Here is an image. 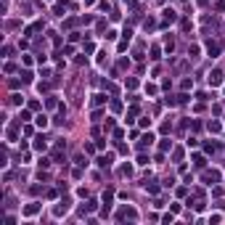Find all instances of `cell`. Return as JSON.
Wrapping results in <instances>:
<instances>
[{
    "instance_id": "8992f818",
    "label": "cell",
    "mask_w": 225,
    "mask_h": 225,
    "mask_svg": "<svg viewBox=\"0 0 225 225\" xmlns=\"http://www.w3.org/2000/svg\"><path fill=\"white\" fill-rule=\"evenodd\" d=\"M40 209V204H29V207H26V209H24V215H34V212H37Z\"/></svg>"
},
{
    "instance_id": "5b68a950",
    "label": "cell",
    "mask_w": 225,
    "mask_h": 225,
    "mask_svg": "<svg viewBox=\"0 0 225 225\" xmlns=\"http://www.w3.org/2000/svg\"><path fill=\"white\" fill-rule=\"evenodd\" d=\"M151 140H154V135L148 132V135H143V143H140V148H146V146H151Z\"/></svg>"
},
{
    "instance_id": "277c9868",
    "label": "cell",
    "mask_w": 225,
    "mask_h": 225,
    "mask_svg": "<svg viewBox=\"0 0 225 225\" xmlns=\"http://www.w3.org/2000/svg\"><path fill=\"white\" fill-rule=\"evenodd\" d=\"M111 159H114L111 154H106V156H101V159H98V164H101V167H109V164H111Z\"/></svg>"
},
{
    "instance_id": "52a82bcc",
    "label": "cell",
    "mask_w": 225,
    "mask_h": 225,
    "mask_svg": "<svg viewBox=\"0 0 225 225\" xmlns=\"http://www.w3.org/2000/svg\"><path fill=\"white\" fill-rule=\"evenodd\" d=\"M103 101H106V95H93V103H95V106L103 103Z\"/></svg>"
},
{
    "instance_id": "7a4b0ae2",
    "label": "cell",
    "mask_w": 225,
    "mask_h": 225,
    "mask_svg": "<svg viewBox=\"0 0 225 225\" xmlns=\"http://www.w3.org/2000/svg\"><path fill=\"white\" fill-rule=\"evenodd\" d=\"M209 82H212V85H220V82H223V72H217V69H215V72L209 74Z\"/></svg>"
},
{
    "instance_id": "ba28073f",
    "label": "cell",
    "mask_w": 225,
    "mask_h": 225,
    "mask_svg": "<svg viewBox=\"0 0 225 225\" xmlns=\"http://www.w3.org/2000/svg\"><path fill=\"white\" fill-rule=\"evenodd\" d=\"M193 162H196V167H204V156H199V154L193 156Z\"/></svg>"
},
{
    "instance_id": "6da1fadb",
    "label": "cell",
    "mask_w": 225,
    "mask_h": 225,
    "mask_svg": "<svg viewBox=\"0 0 225 225\" xmlns=\"http://www.w3.org/2000/svg\"><path fill=\"white\" fill-rule=\"evenodd\" d=\"M117 217H119V220H135V217H138V212H135V209H130V207H127V209H122V212H119Z\"/></svg>"
},
{
    "instance_id": "3957f363",
    "label": "cell",
    "mask_w": 225,
    "mask_h": 225,
    "mask_svg": "<svg viewBox=\"0 0 225 225\" xmlns=\"http://www.w3.org/2000/svg\"><path fill=\"white\" fill-rule=\"evenodd\" d=\"M45 146H48V143H45V138H42V135L34 140V148H37V151H45Z\"/></svg>"
}]
</instances>
